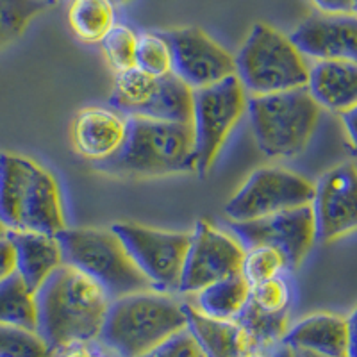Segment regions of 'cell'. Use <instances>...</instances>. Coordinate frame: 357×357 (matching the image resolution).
Returning <instances> with one entry per match:
<instances>
[{"label":"cell","instance_id":"603a6c76","mask_svg":"<svg viewBox=\"0 0 357 357\" xmlns=\"http://www.w3.org/2000/svg\"><path fill=\"white\" fill-rule=\"evenodd\" d=\"M36 295L17 272L0 282V325L36 331Z\"/></svg>","mask_w":357,"mask_h":357},{"label":"cell","instance_id":"8d00e7d4","mask_svg":"<svg viewBox=\"0 0 357 357\" xmlns=\"http://www.w3.org/2000/svg\"><path fill=\"white\" fill-rule=\"evenodd\" d=\"M63 357H100L97 352H93L91 349L86 347V343H81V345H72L68 349H65V354Z\"/></svg>","mask_w":357,"mask_h":357},{"label":"cell","instance_id":"d6a6232c","mask_svg":"<svg viewBox=\"0 0 357 357\" xmlns=\"http://www.w3.org/2000/svg\"><path fill=\"white\" fill-rule=\"evenodd\" d=\"M324 15H357L356 0H311Z\"/></svg>","mask_w":357,"mask_h":357},{"label":"cell","instance_id":"74e56055","mask_svg":"<svg viewBox=\"0 0 357 357\" xmlns=\"http://www.w3.org/2000/svg\"><path fill=\"white\" fill-rule=\"evenodd\" d=\"M273 357H295V356H293L291 349H288V347H284V345H280L279 350H277L275 356Z\"/></svg>","mask_w":357,"mask_h":357},{"label":"cell","instance_id":"7c38bea8","mask_svg":"<svg viewBox=\"0 0 357 357\" xmlns=\"http://www.w3.org/2000/svg\"><path fill=\"white\" fill-rule=\"evenodd\" d=\"M231 231L245 248H275L284 257L288 270L301 266L317 241L311 206L295 207L252 222H231Z\"/></svg>","mask_w":357,"mask_h":357},{"label":"cell","instance_id":"4316f807","mask_svg":"<svg viewBox=\"0 0 357 357\" xmlns=\"http://www.w3.org/2000/svg\"><path fill=\"white\" fill-rule=\"evenodd\" d=\"M136 68L152 77H165L172 73V50L161 33H145L138 36Z\"/></svg>","mask_w":357,"mask_h":357},{"label":"cell","instance_id":"7a4b0ae2","mask_svg":"<svg viewBox=\"0 0 357 357\" xmlns=\"http://www.w3.org/2000/svg\"><path fill=\"white\" fill-rule=\"evenodd\" d=\"M0 223L8 232L57 236L66 229L57 181L34 159L0 154Z\"/></svg>","mask_w":357,"mask_h":357},{"label":"cell","instance_id":"30bf717a","mask_svg":"<svg viewBox=\"0 0 357 357\" xmlns=\"http://www.w3.org/2000/svg\"><path fill=\"white\" fill-rule=\"evenodd\" d=\"M312 199L314 184L305 177L280 167H261L227 200L223 213L231 222H252L311 206Z\"/></svg>","mask_w":357,"mask_h":357},{"label":"cell","instance_id":"d4e9b609","mask_svg":"<svg viewBox=\"0 0 357 357\" xmlns=\"http://www.w3.org/2000/svg\"><path fill=\"white\" fill-rule=\"evenodd\" d=\"M234 321L243 333L248 354L282 341L288 333V312L261 311L250 301Z\"/></svg>","mask_w":357,"mask_h":357},{"label":"cell","instance_id":"e575fe53","mask_svg":"<svg viewBox=\"0 0 357 357\" xmlns=\"http://www.w3.org/2000/svg\"><path fill=\"white\" fill-rule=\"evenodd\" d=\"M347 357H357V307L347 318Z\"/></svg>","mask_w":357,"mask_h":357},{"label":"cell","instance_id":"8fae6325","mask_svg":"<svg viewBox=\"0 0 357 357\" xmlns=\"http://www.w3.org/2000/svg\"><path fill=\"white\" fill-rule=\"evenodd\" d=\"M111 231L120 238L132 263L155 291H177L191 232L161 231L139 223H114Z\"/></svg>","mask_w":357,"mask_h":357},{"label":"cell","instance_id":"484cf974","mask_svg":"<svg viewBox=\"0 0 357 357\" xmlns=\"http://www.w3.org/2000/svg\"><path fill=\"white\" fill-rule=\"evenodd\" d=\"M52 4V0H0V50L24 36L29 24Z\"/></svg>","mask_w":357,"mask_h":357},{"label":"cell","instance_id":"d590c367","mask_svg":"<svg viewBox=\"0 0 357 357\" xmlns=\"http://www.w3.org/2000/svg\"><path fill=\"white\" fill-rule=\"evenodd\" d=\"M341 120H343V126H345L350 145H352L357 152V106L350 107L345 113H341Z\"/></svg>","mask_w":357,"mask_h":357},{"label":"cell","instance_id":"44dd1931","mask_svg":"<svg viewBox=\"0 0 357 357\" xmlns=\"http://www.w3.org/2000/svg\"><path fill=\"white\" fill-rule=\"evenodd\" d=\"M184 312L186 329L206 357H243L248 354L247 341L236 321L209 318L191 304H184Z\"/></svg>","mask_w":357,"mask_h":357},{"label":"cell","instance_id":"ac0fdd59","mask_svg":"<svg viewBox=\"0 0 357 357\" xmlns=\"http://www.w3.org/2000/svg\"><path fill=\"white\" fill-rule=\"evenodd\" d=\"M17 261V273L36 293L57 268L63 266V250L56 236L40 232H6Z\"/></svg>","mask_w":357,"mask_h":357},{"label":"cell","instance_id":"f35d334b","mask_svg":"<svg viewBox=\"0 0 357 357\" xmlns=\"http://www.w3.org/2000/svg\"><path fill=\"white\" fill-rule=\"evenodd\" d=\"M293 356L295 357H329V356H320V354L307 352V350H293Z\"/></svg>","mask_w":357,"mask_h":357},{"label":"cell","instance_id":"f546056e","mask_svg":"<svg viewBox=\"0 0 357 357\" xmlns=\"http://www.w3.org/2000/svg\"><path fill=\"white\" fill-rule=\"evenodd\" d=\"M0 357H52L36 331L0 325Z\"/></svg>","mask_w":357,"mask_h":357},{"label":"cell","instance_id":"9a60e30c","mask_svg":"<svg viewBox=\"0 0 357 357\" xmlns=\"http://www.w3.org/2000/svg\"><path fill=\"white\" fill-rule=\"evenodd\" d=\"M317 240L331 243L357 231V168L341 165L314 184L311 202Z\"/></svg>","mask_w":357,"mask_h":357},{"label":"cell","instance_id":"7bdbcfd3","mask_svg":"<svg viewBox=\"0 0 357 357\" xmlns=\"http://www.w3.org/2000/svg\"><path fill=\"white\" fill-rule=\"evenodd\" d=\"M356 4H357V0H356Z\"/></svg>","mask_w":357,"mask_h":357},{"label":"cell","instance_id":"836d02e7","mask_svg":"<svg viewBox=\"0 0 357 357\" xmlns=\"http://www.w3.org/2000/svg\"><path fill=\"white\" fill-rule=\"evenodd\" d=\"M15 272H17L15 250H13L11 241L4 236V238H0V282Z\"/></svg>","mask_w":357,"mask_h":357},{"label":"cell","instance_id":"ffe728a7","mask_svg":"<svg viewBox=\"0 0 357 357\" xmlns=\"http://www.w3.org/2000/svg\"><path fill=\"white\" fill-rule=\"evenodd\" d=\"M280 345L329 357H347V318L318 312L295 324Z\"/></svg>","mask_w":357,"mask_h":357},{"label":"cell","instance_id":"d6986e66","mask_svg":"<svg viewBox=\"0 0 357 357\" xmlns=\"http://www.w3.org/2000/svg\"><path fill=\"white\" fill-rule=\"evenodd\" d=\"M305 88L320 107L345 113L357 106V63L318 61L309 68Z\"/></svg>","mask_w":357,"mask_h":357},{"label":"cell","instance_id":"f1b7e54d","mask_svg":"<svg viewBox=\"0 0 357 357\" xmlns=\"http://www.w3.org/2000/svg\"><path fill=\"white\" fill-rule=\"evenodd\" d=\"M104 56L114 72H123L136 66L138 34L127 25H114L100 41Z\"/></svg>","mask_w":357,"mask_h":357},{"label":"cell","instance_id":"60d3db41","mask_svg":"<svg viewBox=\"0 0 357 357\" xmlns=\"http://www.w3.org/2000/svg\"><path fill=\"white\" fill-rule=\"evenodd\" d=\"M6 232H8V231H6V229H4V225H2V223H0V238H4V236H6Z\"/></svg>","mask_w":357,"mask_h":357},{"label":"cell","instance_id":"3957f363","mask_svg":"<svg viewBox=\"0 0 357 357\" xmlns=\"http://www.w3.org/2000/svg\"><path fill=\"white\" fill-rule=\"evenodd\" d=\"M186 329L184 304L168 293H130L111 301L100 341L120 357H142Z\"/></svg>","mask_w":357,"mask_h":357},{"label":"cell","instance_id":"83f0119b","mask_svg":"<svg viewBox=\"0 0 357 357\" xmlns=\"http://www.w3.org/2000/svg\"><path fill=\"white\" fill-rule=\"evenodd\" d=\"M286 270L284 257L272 247L245 248L243 263L240 273L248 284H259L268 279L279 277Z\"/></svg>","mask_w":357,"mask_h":357},{"label":"cell","instance_id":"ab89813d","mask_svg":"<svg viewBox=\"0 0 357 357\" xmlns=\"http://www.w3.org/2000/svg\"><path fill=\"white\" fill-rule=\"evenodd\" d=\"M243 357H266V356H263V354H259V352H252V354H247V356H243Z\"/></svg>","mask_w":357,"mask_h":357},{"label":"cell","instance_id":"5b68a950","mask_svg":"<svg viewBox=\"0 0 357 357\" xmlns=\"http://www.w3.org/2000/svg\"><path fill=\"white\" fill-rule=\"evenodd\" d=\"M320 109L307 88L250 95L247 114L257 149L273 159L298 155L311 142Z\"/></svg>","mask_w":357,"mask_h":357},{"label":"cell","instance_id":"277c9868","mask_svg":"<svg viewBox=\"0 0 357 357\" xmlns=\"http://www.w3.org/2000/svg\"><path fill=\"white\" fill-rule=\"evenodd\" d=\"M102 170L129 177H162L195 172V142L188 123L127 118L123 145Z\"/></svg>","mask_w":357,"mask_h":357},{"label":"cell","instance_id":"52a82bcc","mask_svg":"<svg viewBox=\"0 0 357 357\" xmlns=\"http://www.w3.org/2000/svg\"><path fill=\"white\" fill-rule=\"evenodd\" d=\"M236 59V77L250 95H270L307 86L305 56L289 36L268 24H256Z\"/></svg>","mask_w":357,"mask_h":357},{"label":"cell","instance_id":"7402d4cb","mask_svg":"<svg viewBox=\"0 0 357 357\" xmlns=\"http://www.w3.org/2000/svg\"><path fill=\"white\" fill-rule=\"evenodd\" d=\"M250 301V284L241 273L213 282L197 293V305L206 317L234 321Z\"/></svg>","mask_w":357,"mask_h":357},{"label":"cell","instance_id":"b9f144b4","mask_svg":"<svg viewBox=\"0 0 357 357\" xmlns=\"http://www.w3.org/2000/svg\"><path fill=\"white\" fill-rule=\"evenodd\" d=\"M111 2H116V4H126V2H129V0H111Z\"/></svg>","mask_w":357,"mask_h":357},{"label":"cell","instance_id":"4dcf8cb0","mask_svg":"<svg viewBox=\"0 0 357 357\" xmlns=\"http://www.w3.org/2000/svg\"><path fill=\"white\" fill-rule=\"evenodd\" d=\"M250 302L261 311L288 312L291 304V289L282 277H273L250 286Z\"/></svg>","mask_w":357,"mask_h":357},{"label":"cell","instance_id":"6da1fadb","mask_svg":"<svg viewBox=\"0 0 357 357\" xmlns=\"http://www.w3.org/2000/svg\"><path fill=\"white\" fill-rule=\"evenodd\" d=\"M34 295L36 333L52 352L100 336L111 298L84 273L63 264Z\"/></svg>","mask_w":357,"mask_h":357},{"label":"cell","instance_id":"e0dca14e","mask_svg":"<svg viewBox=\"0 0 357 357\" xmlns=\"http://www.w3.org/2000/svg\"><path fill=\"white\" fill-rule=\"evenodd\" d=\"M127 118L106 107L81 109L72 123L73 149L89 161H107L123 145Z\"/></svg>","mask_w":357,"mask_h":357},{"label":"cell","instance_id":"ba28073f","mask_svg":"<svg viewBox=\"0 0 357 357\" xmlns=\"http://www.w3.org/2000/svg\"><path fill=\"white\" fill-rule=\"evenodd\" d=\"M109 106L126 118H149L191 126L193 89L174 73L152 77L134 66L116 73Z\"/></svg>","mask_w":357,"mask_h":357},{"label":"cell","instance_id":"1f68e13d","mask_svg":"<svg viewBox=\"0 0 357 357\" xmlns=\"http://www.w3.org/2000/svg\"><path fill=\"white\" fill-rule=\"evenodd\" d=\"M142 357H206L200 350L199 343L195 337L191 336L188 329L178 331L177 334L168 337L167 341H162L161 345L152 349L151 352H146Z\"/></svg>","mask_w":357,"mask_h":357},{"label":"cell","instance_id":"9c48e42d","mask_svg":"<svg viewBox=\"0 0 357 357\" xmlns=\"http://www.w3.org/2000/svg\"><path fill=\"white\" fill-rule=\"evenodd\" d=\"M247 91L236 75L193 91L191 129L199 175L213 168L232 129L247 113Z\"/></svg>","mask_w":357,"mask_h":357},{"label":"cell","instance_id":"4fadbf2b","mask_svg":"<svg viewBox=\"0 0 357 357\" xmlns=\"http://www.w3.org/2000/svg\"><path fill=\"white\" fill-rule=\"evenodd\" d=\"M243 256L245 247L234 236L200 220L195 231L191 232V243L177 291L197 295L213 282L240 273Z\"/></svg>","mask_w":357,"mask_h":357},{"label":"cell","instance_id":"cb8c5ba5","mask_svg":"<svg viewBox=\"0 0 357 357\" xmlns=\"http://www.w3.org/2000/svg\"><path fill=\"white\" fill-rule=\"evenodd\" d=\"M68 24L84 43H100L114 27V6L111 0H72Z\"/></svg>","mask_w":357,"mask_h":357},{"label":"cell","instance_id":"5bb4252c","mask_svg":"<svg viewBox=\"0 0 357 357\" xmlns=\"http://www.w3.org/2000/svg\"><path fill=\"white\" fill-rule=\"evenodd\" d=\"M172 50V73L188 88H207L236 75V59L199 27L161 33Z\"/></svg>","mask_w":357,"mask_h":357},{"label":"cell","instance_id":"2e32d148","mask_svg":"<svg viewBox=\"0 0 357 357\" xmlns=\"http://www.w3.org/2000/svg\"><path fill=\"white\" fill-rule=\"evenodd\" d=\"M305 57L357 63V15H314L289 36Z\"/></svg>","mask_w":357,"mask_h":357},{"label":"cell","instance_id":"8992f818","mask_svg":"<svg viewBox=\"0 0 357 357\" xmlns=\"http://www.w3.org/2000/svg\"><path fill=\"white\" fill-rule=\"evenodd\" d=\"M56 238L65 264L97 282L111 301L130 293L155 291L111 229L66 227Z\"/></svg>","mask_w":357,"mask_h":357}]
</instances>
